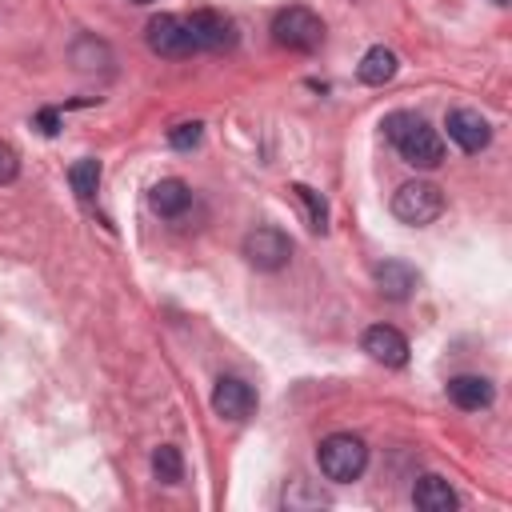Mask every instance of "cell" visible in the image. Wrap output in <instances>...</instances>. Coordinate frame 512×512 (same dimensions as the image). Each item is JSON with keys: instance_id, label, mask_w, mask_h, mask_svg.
I'll use <instances>...</instances> for the list:
<instances>
[{"instance_id": "obj_1", "label": "cell", "mask_w": 512, "mask_h": 512, "mask_svg": "<svg viewBox=\"0 0 512 512\" xmlns=\"http://www.w3.org/2000/svg\"><path fill=\"white\" fill-rule=\"evenodd\" d=\"M384 136L396 144V152L404 156V164L412 168H436L444 160V140L436 128H428L416 112H392L384 120Z\"/></svg>"}, {"instance_id": "obj_2", "label": "cell", "mask_w": 512, "mask_h": 512, "mask_svg": "<svg viewBox=\"0 0 512 512\" xmlns=\"http://www.w3.org/2000/svg\"><path fill=\"white\" fill-rule=\"evenodd\" d=\"M316 460H320V472H324L328 480L348 484V480H356V476L364 472V464H368V448H364V440L352 436V432H332V436L320 440Z\"/></svg>"}, {"instance_id": "obj_3", "label": "cell", "mask_w": 512, "mask_h": 512, "mask_svg": "<svg viewBox=\"0 0 512 512\" xmlns=\"http://www.w3.org/2000/svg\"><path fill=\"white\" fill-rule=\"evenodd\" d=\"M272 40L288 52H316L324 44V20L312 12V8H280L272 16Z\"/></svg>"}, {"instance_id": "obj_4", "label": "cell", "mask_w": 512, "mask_h": 512, "mask_svg": "<svg viewBox=\"0 0 512 512\" xmlns=\"http://www.w3.org/2000/svg\"><path fill=\"white\" fill-rule=\"evenodd\" d=\"M440 212H444V192L432 180H408L392 196V216L404 220V224H412V228L432 224Z\"/></svg>"}, {"instance_id": "obj_5", "label": "cell", "mask_w": 512, "mask_h": 512, "mask_svg": "<svg viewBox=\"0 0 512 512\" xmlns=\"http://www.w3.org/2000/svg\"><path fill=\"white\" fill-rule=\"evenodd\" d=\"M244 260L256 268V272H280L288 260H292V240L280 232V228H272V224H260V228H252L248 236H244Z\"/></svg>"}, {"instance_id": "obj_6", "label": "cell", "mask_w": 512, "mask_h": 512, "mask_svg": "<svg viewBox=\"0 0 512 512\" xmlns=\"http://www.w3.org/2000/svg\"><path fill=\"white\" fill-rule=\"evenodd\" d=\"M144 36H148V48H152L156 56H164V60H184V56L196 52L192 32H188L184 16H176V12H160V16H152L148 28H144Z\"/></svg>"}, {"instance_id": "obj_7", "label": "cell", "mask_w": 512, "mask_h": 512, "mask_svg": "<svg viewBox=\"0 0 512 512\" xmlns=\"http://www.w3.org/2000/svg\"><path fill=\"white\" fill-rule=\"evenodd\" d=\"M184 24H188V32H192L196 52H224V48L236 44V24H232L224 12L200 8V12H192Z\"/></svg>"}, {"instance_id": "obj_8", "label": "cell", "mask_w": 512, "mask_h": 512, "mask_svg": "<svg viewBox=\"0 0 512 512\" xmlns=\"http://www.w3.org/2000/svg\"><path fill=\"white\" fill-rule=\"evenodd\" d=\"M444 128H448V140H456V148L468 152V156L488 148V140H492V128H488V120L476 108H452Z\"/></svg>"}, {"instance_id": "obj_9", "label": "cell", "mask_w": 512, "mask_h": 512, "mask_svg": "<svg viewBox=\"0 0 512 512\" xmlns=\"http://www.w3.org/2000/svg\"><path fill=\"white\" fill-rule=\"evenodd\" d=\"M256 408V392L236 380V376H220L216 388H212V412L224 416V420H248Z\"/></svg>"}, {"instance_id": "obj_10", "label": "cell", "mask_w": 512, "mask_h": 512, "mask_svg": "<svg viewBox=\"0 0 512 512\" xmlns=\"http://www.w3.org/2000/svg\"><path fill=\"white\" fill-rule=\"evenodd\" d=\"M364 352L376 360V364H388V368H400L408 360V340L404 332H396L392 324H372L364 336H360Z\"/></svg>"}, {"instance_id": "obj_11", "label": "cell", "mask_w": 512, "mask_h": 512, "mask_svg": "<svg viewBox=\"0 0 512 512\" xmlns=\"http://www.w3.org/2000/svg\"><path fill=\"white\" fill-rule=\"evenodd\" d=\"M376 288L388 296V300H408L412 292H416V284H420V276H416V268H408L404 260H384V264H376Z\"/></svg>"}, {"instance_id": "obj_12", "label": "cell", "mask_w": 512, "mask_h": 512, "mask_svg": "<svg viewBox=\"0 0 512 512\" xmlns=\"http://www.w3.org/2000/svg\"><path fill=\"white\" fill-rule=\"evenodd\" d=\"M492 396H496V388H492V380H484V376H452V380H448V400H452L456 408H464V412L488 408Z\"/></svg>"}, {"instance_id": "obj_13", "label": "cell", "mask_w": 512, "mask_h": 512, "mask_svg": "<svg viewBox=\"0 0 512 512\" xmlns=\"http://www.w3.org/2000/svg\"><path fill=\"white\" fill-rule=\"evenodd\" d=\"M412 504L420 508V512H452L456 508V492H452V484L444 480V476H420L416 480V488H412Z\"/></svg>"}, {"instance_id": "obj_14", "label": "cell", "mask_w": 512, "mask_h": 512, "mask_svg": "<svg viewBox=\"0 0 512 512\" xmlns=\"http://www.w3.org/2000/svg\"><path fill=\"white\" fill-rule=\"evenodd\" d=\"M396 68H400L396 52H392V48H384V44H376V48H368V52L360 56V64H356V76H360L364 84L380 88V84H388V80L396 76Z\"/></svg>"}, {"instance_id": "obj_15", "label": "cell", "mask_w": 512, "mask_h": 512, "mask_svg": "<svg viewBox=\"0 0 512 512\" xmlns=\"http://www.w3.org/2000/svg\"><path fill=\"white\" fill-rule=\"evenodd\" d=\"M188 200H192V192H188V184L176 180V176H168V180H160V184L148 188V204H152V212H160V216H180V212L188 208Z\"/></svg>"}, {"instance_id": "obj_16", "label": "cell", "mask_w": 512, "mask_h": 512, "mask_svg": "<svg viewBox=\"0 0 512 512\" xmlns=\"http://www.w3.org/2000/svg\"><path fill=\"white\" fill-rule=\"evenodd\" d=\"M68 184H72V192H76L80 200H92L96 188H100V160H92V156L76 160V164L68 168Z\"/></svg>"}, {"instance_id": "obj_17", "label": "cell", "mask_w": 512, "mask_h": 512, "mask_svg": "<svg viewBox=\"0 0 512 512\" xmlns=\"http://www.w3.org/2000/svg\"><path fill=\"white\" fill-rule=\"evenodd\" d=\"M152 472H156L160 484H180V480H184V456H180V448L160 444V448L152 452Z\"/></svg>"}, {"instance_id": "obj_18", "label": "cell", "mask_w": 512, "mask_h": 512, "mask_svg": "<svg viewBox=\"0 0 512 512\" xmlns=\"http://www.w3.org/2000/svg\"><path fill=\"white\" fill-rule=\"evenodd\" d=\"M288 192L304 204V212H308V228H312V232H324V228H328V204H324V196H320L316 188H308V184H292Z\"/></svg>"}, {"instance_id": "obj_19", "label": "cell", "mask_w": 512, "mask_h": 512, "mask_svg": "<svg viewBox=\"0 0 512 512\" xmlns=\"http://www.w3.org/2000/svg\"><path fill=\"white\" fill-rule=\"evenodd\" d=\"M200 140H204V124H200V120H184V124H176V128L168 132V144H172V148H180V152L196 148Z\"/></svg>"}, {"instance_id": "obj_20", "label": "cell", "mask_w": 512, "mask_h": 512, "mask_svg": "<svg viewBox=\"0 0 512 512\" xmlns=\"http://www.w3.org/2000/svg\"><path fill=\"white\" fill-rule=\"evenodd\" d=\"M16 176H20V152L8 140H0V184H12Z\"/></svg>"}, {"instance_id": "obj_21", "label": "cell", "mask_w": 512, "mask_h": 512, "mask_svg": "<svg viewBox=\"0 0 512 512\" xmlns=\"http://www.w3.org/2000/svg\"><path fill=\"white\" fill-rule=\"evenodd\" d=\"M284 504H288V508H296V504H328V496L304 492V480H292V484L284 488Z\"/></svg>"}, {"instance_id": "obj_22", "label": "cell", "mask_w": 512, "mask_h": 512, "mask_svg": "<svg viewBox=\"0 0 512 512\" xmlns=\"http://www.w3.org/2000/svg\"><path fill=\"white\" fill-rule=\"evenodd\" d=\"M36 120H40V128H44V132H48V136H52V132H56V112H40V116H36Z\"/></svg>"}, {"instance_id": "obj_23", "label": "cell", "mask_w": 512, "mask_h": 512, "mask_svg": "<svg viewBox=\"0 0 512 512\" xmlns=\"http://www.w3.org/2000/svg\"><path fill=\"white\" fill-rule=\"evenodd\" d=\"M132 4H152V0H132Z\"/></svg>"}, {"instance_id": "obj_24", "label": "cell", "mask_w": 512, "mask_h": 512, "mask_svg": "<svg viewBox=\"0 0 512 512\" xmlns=\"http://www.w3.org/2000/svg\"><path fill=\"white\" fill-rule=\"evenodd\" d=\"M492 4H508V0H492Z\"/></svg>"}]
</instances>
